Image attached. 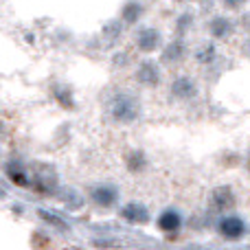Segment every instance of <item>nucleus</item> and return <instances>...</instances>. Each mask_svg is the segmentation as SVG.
Returning <instances> with one entry per match:
<instances>
[{"instance_id":"nucleus-8","label":"nucleus","mask_w":250,"mask_h":250,"mask_svg":"<svg viewBox=\"0 0 250 250\" xmlns=\"http://www.w3.org/2000/svg\"><path fill=\"white\" fill-rule=\"evenodd\" d=\"M171 92L178 99H189V97L195 95V83L191 82L189 77H178L176 82L171 83Z\"/></svg>"},{"instance_id":"nucleus-2","label":"nucleus","mask_w":250,"mask_h":250,"mask_svg":"<svg viewBox=\"0 0 250 250\" xmlns=\"http://www.w3.org/2000/svg\"><path fill=\"white\" fill-rule=\"evenodd\" d=\"M244 230H246V224H244L239 217H224V220L220 222V233L224 235L226 239H239L244 235Z\"/></svg>"},{"instance_id":"nucleus-6","label":"nucleus","mask_w":250,"mask_h":250,"mask_svg":"<svg viewBox=\"0 0 250 250\" xmlns=\"http://www.w3.org/2000/svg\"><path fill=\"white\" fill-rule=\"evenodd\" d=\"M136 77H138V82L145 83V86H156V83L160 82V73L151 62H143V64L138 66Z\"/></svg>"},{"instance_id":"nucleus-7","label":"nucleus","mask_w":250,"mask_h":250,"mask_svg":"<svg viewBox=\"0 0 250 250\" xmlns=\"http://www.w3.org/2000/svg\"><path fill=\"white\" fill-rule=\"evenodd\" d=\"M92 200L101 207H110V204L117 202V189L114 187H108V185H101V187H95L92 189Z\"/></svg>"},{"instance_id":"nucleus-15","label":"nucleus","mask_w":250,"mask_h":250,"mask_svg":"<svg viewBox=\"0 0 250 250\" xmlns=\"http://www.w3.org/2000/svg\"><path fill=\"white\" fill-rule=\"evenodd\" d=\"M226 4H229V7H233V9H237V7H242L244 2H246V0H224Z\"/></svg>"},{"instance_id":"nucleus-10","label":"nucleus","mask_w":250,"mask_h":250,"mask_svg":"<svg viewBox=\"0 0 250 250\" xmlns=\"http://www.w3.org/2000/svg\"><path fill=\"white\" fill-rule=\"evenodd\" d=\"M208 29H211V33L215 35V38H226V35L233 33V24H230V20H226V18H215V20L208 24Z\"/></svg>"},{"instance_id":"nucleus-5","label":"nucleus","mask_w":250,"mask_h":250,"mask_svg":"<svg viewBox=\"0 0 250 250\" xmlns=\"http://www.w3.org/2000/svg\"><path fill=\"white\" fill-rule=\"evenodd\" d=\"M235 204V195H233V191L229 189V187H217L215 191L211 193V207L213 208H229V207H233Z\"/></svg>"},{"instance_id":"nucleus-14","label":"nucleus","mask_w":250,"mask_h":250,"mask_svg":"<svg viewBox=\"0 0 250 250\" xmlns=\"http://www.w3.org/2000/svg\"><path fill=\"white\" fill-rule=\"evenodd\" d=\"M129 169H132V171L143 169V154L141 151H138V154H132V158H129Z\"/></svg>"},{"instance_id":"nucleus-12","label":"nucleus","mask_w":250,"mask_h":250,"mask_svg":"<svg viewBox=\"0 0 250 250\" xmlns=\"http://www.w3.org/2000/svg\"><path fill=\"white\" fill-rule=\"evenodd\" d=\"M182 53H185V48H182V44L180 42H173L171 46L167 48V51H165V62H176V60H180L182 57Z\"/></svg>"},{"instance_id":"nucleus-11","label":"nucleus","mask_w":250,"mask_h":250,"mask_svg":"<svg viewBox=\"0 0 250 250\" xmlns=\"http://www.w3.org/2000/svg\"><path fill=\"white\" fill-rule=\"evenodd\" d=\"M138 16H141V4H136V2H129L127 7L123 9V20L125 22H136L138 20Z\"/></svg>"},{"instance_id":"nucleus-9","label":"nucleus","mask_w":250,"mask_h":250,"mask_svg":"<svg viewBox=\"0 0 250 250\" xmlns=\"http://www.w3.org/2000/svg\"><path fill=\"white\" fill-rule=\"evenodd\" d=\"M182 224L180 220V213L178 211H165L163 215L158 217V229L165 230V233H173V230H178Z\"/></svg>"},{"instance_id":"nucleus-3","label":"nucleus","mask_w":250,"mask_h":250,"mask_svg":"<svg viewBox=\"0 0 250 250\" xmlns=\"http://www.w3.org/2000/svg\"><path fill=\"white\" fill-rule=\"evenodd\" d=\"M121 215H123L125 222H129V224H145V222L149 220L147 208L138 202H132V204H127V207H123Z\"/></svg>"},{"instance_id":"nucleus-13","label":"nucleus","mask_w":250,"mask_h":250,"mask_svg":"<svg viewBox=\"0 0 250 250\" xmlns=\"http://www.w3.org/2000/svg\"><path fill=\"white\" fill-rule=\"evenodd\" d=\"M213 57H215V48L211 46V44H208V46H202L198 51V60L202 62V64H207V62H211Z\"/></svg>"},{"instance_id":"nucleus-4","label":"nucleus","mask_w":250,"mask_h":250,"mask_svg":"<svg viewBox=\"0 0 250 250\" xmlns=\"http://www.w3.org/2000/svg\"><path fill=\"white\" fill-rule=\"evenodd\" d=\"M136 44H138V48H141V51H145V53L154 51V48H158V44H160V33L156 29H143V31H138Z\"/></svg>"},{"instance_id":"nucleus-1","label":"nucleus","mask_w":250,"mask_h":250,"mask_svg":"<svg viewBox=\"0 0 250 250\" xmlns=\"http://www.w3.org/2000/svg\"><path fill=\"white\" fill-rule=\"evenodd\" d=\"M138 112H141L138 101L132 95H117L110 101V114H112V119H117L121 123L134 121L138 117Z\"/></svg>"},{"instance_id":"nucleus-16","label":"nucleus","mask_w":250,"mask_h":250,"mask_svg":"<svg viewBox=\"0 0 250 250\" xmlns=\"http://www.w3.org/2000/svg\"><path fill=\"white\" fill-rule=\"evenodd\" d=\"M248 169H250V156H248Z\"/></svg>"}]
</instances>
